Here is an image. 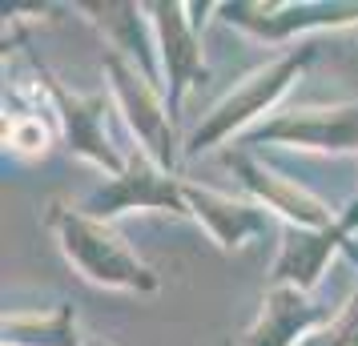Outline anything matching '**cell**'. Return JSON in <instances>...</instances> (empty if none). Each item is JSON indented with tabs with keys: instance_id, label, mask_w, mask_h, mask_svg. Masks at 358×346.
I'll use <instances>...</instances> for the list:
<instances>
[{
	"instance_id": "1",
	"label": "cell",
	"mask_w": 358,
	"mask_h": 346,
	"mask_svg": "<svg viewBox=\"0 0 358 346\" xmlns=\"http://www.w3.org/2000/svg\"><path fill=\"white\" fill-rule=\"evenodd\" d=\"M49 230L57 233V246L65 254V262L77 266V274L89 278L93 286L125 290V294H153L157 290V274L121 242V233L109 222L52 201Z\"/></svg>"
},
{
	"instance_id": "2",
	"label": "cell",
	"mask_w": 358,
	"mask_h": 346,
	"mask_svg": "<svg viewBox=\"0 0 358 346\" xmlns=\"http://www.w3.org/2000/svg\"><path fill=\"white\" fill-rule=\"evenodd\" d=\"M314 61H318V45H314V41H302L298 49H286L282 57H274L270 65L254 69L238 89H229L226 97L201 117V125H197V129L189 133V141H185V157H197V153L222 145L229 137L242 141L254 125L266 121V113L290 93V85L298 81V73L306 65H314Z\"/></svg>"
},
{
	"instance_id": "3",
	"label": "cell",
	"mask_w": 358,
	"mask_h": 346,
	"mask_svg": "<svg viewBox=\"0 0 358 346\" xmlns=\"http://www.w3.org/2000/svg\"><path fill=\"white\" fill-rule=\"evenodd\" d=\"M105 77H109V93L121 105L133 137L141 141V153H149L165 173H173L181 157L178 149L181 141H178V117L169 113L165 93L117 52H105Z\"/></svg>"
},
{
	"instance_id": "4",
	"label": "cell",
	"mask_w": 358,
	"mask_h": 346,
	"mask_svg": "<svg viewBox=\"0 0 358 346\" xmlns=\"http://www.w3.org/2000/svg\"><path fill=\"white\" fill-rule=\"evenodd\" d=\"M234 145H290V149H326V153H358V101L338 105H298L274 109L262 125Z\"/></svg>"
},
{
	"instance_id": "5",
	"label": "cell",
	"mask_w": 358,
	"mask_h": 346,
	"mask_svg": "<svg viewBox=\"0 0 358 346\" xmlns=\"http://www.w3.org/2000/svg\"><path fill=\"white\" fill-rule=\"evenodd\" d=\"M36 77H41V89L49 93L52 109L61 117V129L69 137V149L81 157V161L97 165L105 178H121L125 173V165L129 157L121 153V149L109 141V97L113 93H93V97H85V93H69L61 77H52L45 65H36Z\"/></svg>"
},
{
	"instance_id": "6",
	"label": "cell",
	"mask_w": 358,
	"mask_h": 346,
	"mask_svg": "<svg viewBox=\"0 0 358 346\" xmlns=\"http://www.w3.org/2000/svg\"><path fill=\"white\" fill-rule=\"evenodd\" d=\"M226 165L242 178V185L254 194V201H262L274 217H286V226H294V230H326V226L338 222L330 201L310 194L298 178H286L278 165L254 157V149H242V145L229 149Z\"/></svg>"
},
{
	"instance_id": "7",
	"label": "cell",
	"mask_w": 358,
	"mask_h": 346,
	"mask_svg": "<svg viewBox=\"0 0 358 346\" xmlns=\"http://www.w3.org/2000/svg\"><path fill=\"white\" fill-rule=\"evenodd\" d=\"M77 210H85L89 217H101V222L125 214V210H165V214H189L181 178L165 173L162 165L149 157V153H129L125 173H121V178H109L101 189H93V194L85 198V206H77Z\"/></svg>"
},
{
	"instance_id": "8",
	"label": "cell",
	"mask_w": 358,
	"mask_h": 346,
	"mask_svg": "<svg viewBox=\"0 0 358 346\" xmlns=\"http://www.w3.org/2000/svg\"><path fill=\"white\" fill-rule=\"evenodd\" d=\"M358 233V198L338 214L334 226L326 230H294L286 226L282 233V250H278V262L270 270V286H294V290H306L314 294L326 278V266L338 250H350V238Z\"/></svg>"
},
{
	"instance_id": "9",
	"label": "cell",
	"mask_w": 358,
	"mask_h": 346,
	"mask_svg": "<svg viewBox=\"0 0 358 346\" xmlns=\"http://www.w3.org/2000/svg\"><path fill=\"white\" fill-rule=\"evenodd\" d=\"M346 298H322L318 290L306 294V290H294V286H270L266 298H262L254 326L245 330V346H298L318 326H326L346 306Z\"/></svg>"
},
{
	"instance_id": "10",
	"label": "cell",
	"mask_w": 358,
	"mask_h": 346,
	"mask_svg": "<svg viewBox=\"0 0 358 346\" xmlns=\"http://www.w3.org/2000/svg\"><path fill=\"white\" fill-rule=\"evenodd\" d=\"M189 4H149V20L157 33V52H162V77H165V101L169 113L178 117L181 101L189 97L194 85L206 81V61H201V36L197 20L185 17Z\"/></svg>"
},
{
	"instance_id": "11",
	"label": "cell",
	"mask_w": 358,
	"mask_h": 346,
	"mask_svg": "<svg viewBox=\"0 0 358 346\" xmlns=\"http://www.w3.org/2000/svg\"><path fill=\"white\" fill-rule=\"evenodd\" d=\"M217 13L226 17V24H238L245 33L262 36V41H290L294 33H334L358 20V4H217Z\"/></svg>"
},
{
	"instance_id": "12",
	"label": "cell",
	"mask_w": 358,
	"mask_h": 346,
	"mask_svg": "<svg viewBox=\"0 0 358 346\" xmlns=\"http://www.w3.org/2000/svg\"><path fill=\"white\" fill-rule=\"evenodd\" d=\"M185 185V206L189 214L206 226L217 250H242L245 242L254 238H266L274 230V214L254 198H234V194H222V189H210V185H194V182H181Z\"/></svg>"
},
{
	"instance_id": "13",
	"label": "cell",
	"mask_w": 358,
	"mask_h": 346,
	"mask_svg": "<svg viewBox=\"0 0 358 346\" xmlns=\"http://www.w3.org/2000/svg\"><path fill=\"white\" fill-rule=\"evenodd\" d=\"M77 8L89 13V20L105 33L109 52L125 57L137 73H145L165 93L162 52H157V33H153V20H149V4H77Z\"/></svg>"
},
{
	"instance_id": "14",
	"label": "cell",
	"mask_w": 358,
	"mask_h": 346,
	"mask_svg": "<svg viewBox=\"0 0 358 346\" xmlns=\"http://www.w3.org/2000/svg\"><path fill=\"white\" fill-rule=\"evenodd\" d=\"M4 346H85L77 334V310L61 302L49 310L4 314Z\"/></svg>"
},
{
	"instance_id": "15",
	"label": "cell",
	"mask_w": 358,
	"mask_h": 346,
	"mask_svg": "<svg viewBox=\"0 0 358 346\" xmlns=\"http://www.w3.org/2000/svg\"><path fill=\"white\" fill-rule=\"evenodd\" d=\"M4 145L20 153V157H36L52 145V129L45 125V117L36 113H17L4 121Z\"/></svg>"
},
{
	"instance_id": "16",
	"label": "cell",
	"mask_w": 358,
	"mask_h": 346,
	"mask_svg": "<svg viewBox=\"0 0 358 346\" xmlns=\"http://www.w3.org/2000/svg\"><path fill=\"white\" fill-rule=\"evenodd\" d=\"M298 346H358V282H355V294L346 298V306Z\"/></svg>"
},
{
	"instance_id": "17",
	"label": "cell",
	"mask_w": 358,
	"mask_h": 346,
	"mask_svg": "<svg viewBox=\"0 0 358 346\" xmlns=\"http://www.w3.org/2000/svg\"><path fill=\"white\" fill-rule=\"evenodd\" d=\"M330 65L338 77L358 85V45H346L342 36H330Z\"/></svg>"
},
{
	"instance_id": "18",
	"label": "cell",
	"mask_w": 358,
	"mask_h": 346,
	"mask_svg": "<svg viewBox=\"0 0 358 346\" xmlns=\"http://www.w3.org/2000/svg\"><path fill=\"white\" fill-rule=\"evenodd\" d=\"M85 346H113V343H105V338H89Z\"/></svg>"
}]
</instances>
